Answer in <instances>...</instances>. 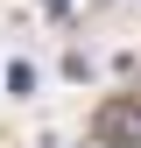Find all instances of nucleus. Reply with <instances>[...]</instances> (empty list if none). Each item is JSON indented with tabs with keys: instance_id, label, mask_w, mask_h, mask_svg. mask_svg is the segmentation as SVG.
I'll list each match as a JSON object with an SVG mask.
<instances>
[{
	"instance_id": "1",
	"label": "nucleus",
	"mask_w": 141,
	"mask_h": 148,
	"mask_svg": "<svg viewBox=\"0 0 141 148\" xmlns=\"http://www.w3.org/2000/svg\"><path fill=\"white\" fill-rule=\"evenodd\" d=\"M92 134L106 148H141V99H106L99 120H92Z\"/></svg>"
}]
</instances>
